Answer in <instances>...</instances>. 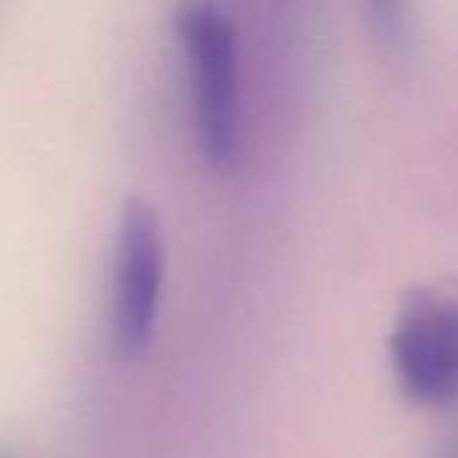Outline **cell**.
Instances as JSON below:
<instances>
[{
    "mask_svg": "<svg viewBox=\"0 0 458 458\" xmlns=\"http://www.w3.org/2000/svg\"><path fill=\"white\" fill-rule=\"evenodd\" d=\"M186 49L199 151L218 175L233 173L241 151L235 28L213 4L189 0L173 17Z\"/></svg>",
    "mask_w": 458,
    "mask_h": 458,
    "instance_id": "cell-1",
    "label": "cell"
},
{
    "mask_svg": "<svg viewBox=\"0 0 458 458\" xmlns=\"http://www.w3.org/2000/svg\"><path fill=\"white\" fill-rule=\"evenodd\" d=\"M391 372L399 391L423 407L458 399V292L415 289L402 305L388 337Z\"/></svg>",
    "mask_w": 458,
    "mask_h": 458,
    "instance_id": "cell-2",
    "label": "cell"
},
{
    "mask_svg": "<svg viewBox=\"0 0 458 458\" xmlns=\"http://www.w3.org/2000/svg\"><path fill=\"white\" fill-rule=\"evenodd\" d=\"M162 276L165 238L157 210L140 197H127L116 229L111 294V340L124 361L140 359L154 340Z\"/></svg>",
    "mask_w": 458,
    "mask_h": 458,
    "instance_id": "cell-3",
    "label": "cell"
},
{
    "mask_svg": "<svg viewBox=\"0 0 458 458\" xmlns=\"http://www.w3.org/2000/svg\"><path fill=\"white\" fill-rule=\"evenodd\" d=\"M431 458H458V426L450 428V431L439 439V445H437V450H434Z\"/></svg>",
    "mask_w": 458,
    "mask_h": 458,
    "instance_id": "cell-4",
    "label": "cell"
},
{
    "mask_svg": "<svg viewBox=\"0 0 458 458\" xmlns=\"http://www.w3.org/2000/svg\"><path fill=\"white\" fill-rule=\"evenodd\" d=\"M396 6H399V0H375L377 14H380V17H386V20H391V17H394Z\"/></svg>",
    "mask_w": 458,
    "mask_h": 458,
    "instance_id": "cell-5",
    "label": "cell"
},
{
    "mask_svg": "<svg viewBox=\"0 0 458 458\" xmlns=\"http://www.w3.org/2000/svg\"><path fill=\"white\" fill-rule=\"evenodd\" d=\"M0 458H4V455H0Z\"/></svg>",
    "mask_w": 458,
    "mask_h": 458,
    "instance_id": "cell-6",
    "label": "cell"
}]
</instances>
